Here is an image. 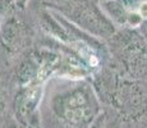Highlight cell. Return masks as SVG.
I'll list each match as a JSON object with an SVG mask.
<instances>
[{
    "instance_id": "obj_1",
    "label": "cell",
    "mask_w": 147,
    "mask_h": 128,
    "mask_svg": "<svg viewBox=\"0 0 147 128\" xmlns=\"http://www.w3.org/2000/svg\"><path fill=\"white\" fill-rule=\"evenodd\" d=\"M102 9L115 23L118 24H127V14L128 10L123 5L121 0H104Z\"/></svg>"
},
{
    "instance_id": "obj_2",
    "label": "cell",
    "mask_w": 147,
    "mask_h": 128,
    "mask_svg": "<svg viewBox=\"0 0 147 128\" xmlns=\"http://www.w3.org/2000/svg\"><path fill=\"white\" fill-rule=\"evenodd\" d=\"M16 0H0V17L8 16L13 9Z\"/></svg>"
},
{
    "instance_id": "obj_3",
    "label": "cell",
    "mask_w": 147,
    "mask_h": 128,
    "mask_svg": "<svg viewBox=\"0 0 147 128\" xmlns=\"http://www.w3.org/2000/svg\"><path fill=\"white\" fill-rule=\"evenodd\" d=\"M27 1L28 0H16V4L18 5V7H21V8H24L26 7V4H27Z\"/></svg>"
},
{
    "instance_id": "obj_4",
    "label": "cell",
    "mask_w": 147,
    "mask_h": 128,
    "mask_svg": "<svg viewBox=\"0 0 147 128\" xmlns=\"http://www.w3.org/2000/svg\"><path fill=\"white\" fill-rule=\"evenodd\" d=\"M143 35H145V37L147 39V27L145 28V30H143Z\"/></svg>"
},
{
    "instance_id": "obj_5",
    "label": "cell",
    "mask_w": 147,
    "mask_h": 128,
    "mask_svg": "<svg viewBox=\"0 0 147 128\" xmlns=\"http://www.w3.org/2000/svg\"><path fill=\"white\" fill-rule=\"evenodd\" d=\"M142 26H145V27H147V19H146L145 22H143V24H142Z\"/></svg>"
}]
</instances>
